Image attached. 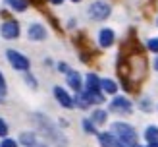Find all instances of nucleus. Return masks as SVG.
Returning <instances> with one entry per match:
<instances>
[{
  "label": "nucleus",
  "instance_id": "1",
  "mask_svg": "<svg viewBox=\"0 0 158 147\" xmlns=\"http://www.w3.org/2000/svg\"><path fill=\"white\" fill-rule=\"evenodd\" d=\"M114 134L120 137V145H125V147H137V134L129 124H123V122H116L114 126Z\"/></svg>",
  "mask_w": 158,
  "mask_h": 147
},
{
  "label": "nucleus",
  "instance_id": "2",
  "mask_svg": "<svg viewBox=\"0 0 158 147\" xmlns=\"http://www.w3.org/2000/svg\"><path fill=\"white\" fill-rule=\"evenodd\" d=\"M110 12H112V8H110V4L102 2V0H98V2H93L89 6V10H87V14H89V18H93L94 21H102L106 19Z\"/></svg>",
  "mask_w": 158,
  "mask_h": 147
},
{
  "label": "nucleus",
  "instance_id": "3",
  "mask_svg": "<svg viewBox=\"0 0 158 147\" xmlns=\"http://www.w3.org/2000/svg\"><path fill=\"white\" fill-rule=\"evenodd\" d=\"M8 60H10V64L15 70H21V72H25V70L29 68V60L23 56V54L15 52V50H8Z\"/></svg>",
  "mask_w": 158,
  "mask_h": 147
},
{
  "label": "nucleus",
  "instance_id": "4",
  "mask_svg": "<svg viewBox=\"0 0 158 147\" xmlns=\"http://www.w3.org/2000/svg\"><path fill=\"white\" fill-rule=\"evenodd\" d=\"M131 103H129V101L127 99H123V97H116L114 101H112V103H110V110H116V112H125V114H129L131 112Z\"/></svg>",
  "mask_w": 158,
  "mask_h": 147
},
{
  "label": "nucleus",
  "instance_id": "5",
  "mask_svg": "<svg viewBox=\"0 0 158 147\" xmlns=\"http://www.w3.org/2000/svg\"><path fill=\"white\" fill-rule=\"evenodd\" d=\"M0 31H2L4 39H15L19 35V25H18V21H4Z\"/></svg>",
  "mask_w": 158,
  "mask_h": 147
},
{
  "label": "nucleus",
  "instance_id": "6",
  "mask_svg": "<svg viewBox=\"0 0 158 147\" xmlns=\"http://www.w3.org/2000/svg\"><path fill=\"white\" fill-rule=\"evenodd\" d=\"M27 33H29V39H33V41H43L46 37V29L41 25V23H31Z\"/></svg>",
  "mask_w": 158,
  "mask_h": 147
},
{
  "label": "nucleus",
  "instance_id": "7",
  "mask_svg": "<svg viewBox=\"0 0 158 147\" xmlns=\"http://www.w3.org/2000/svg\"><path fill=\"white\" fill-rule=\"evenodd\" d=\"M54 95H56V99H58V103L62 105V106H66V108H69V106H73V101H72V97L68 95V93L62 89V87H56L54 89Z\"/></svg>",
  "mask_w": 158,
  "mask_h": 147
},
{
  "label": "nucleus",
  "instance_id": "8",
  "mask_svg": "<svg viewBox=\"0 0 158 147\" xmlns=\"http://www.w3.org/2000/svg\"><path fill=\"white\" fill-rule=\"evenodd\" d=\"M98 41H100V46H104V49L112 46V45H114V31H112V29H102Z\"/></svg>",
  "mask_w": 158,
  "mask_h": 147
},
{
  "label": "nucleus",
  "instance_id": "9",
  "mask_svg": "<svg viewBox=\"0 0 158 147\" xmlns=\"http://www.w3.org/2000/svg\"><path fill=\"white\" fill-rule=\"evenodd\" d=\"M68 83H69V87L79 91L81 89V76H79L77 72H68Z\"/></svg>",
  "mask_w": 158,
  "mask_h": 147
},
{
  "label": "nucleus",
  "instance_id": "10",
  "mask_svg": "<svg viewBox=\"0 0 158 147\" xmlns=\"http://www.w3.org/2000/svg\"><path fill=\"white\" fill-rule=\"evenodd\" d=\"M100 89V80L94 74L87 76V91H98Z\"/></svg>",
  "mask_w": 158,
  "mask_h": 147
},
{
  "label": "nucleus",
  "instance_id": "11",
  "mask_svg": "<svg viewBox=\"0 0 158 147\" xmlns=\"http://www.w3.org/2000/svg\"><path fill=\"white\" fill-rule=\"evenodd\" d=\"M6 4L15 12H25L27 10V0H6Z\"/></svg>",
  "mask_w": 158,
  "mask_h": 147
},
{
  "label": "nucleus",
  "instance_id": "12",
  "mask_svg": "<svg viewBox=\"0 0 158 147\" xmlns=\"http://www.w3.org/2000/svg\"><path fill=\"white\" fill-rule=\"evenodd\" d=\"M98 139H100V145L102 147H116V139H114L112 134H100Z\"/></svg>",
  "mask_w": 158,
  "mask_h": 147
},
{
  "label": "nucleus",
  "instance_id": "13",
  "mask_svg": "<svg viewBox=\"0 0 158 147\" xmlns=\"http://www.w3.org/2000/svg\"><path fill=\"white\" fill-rule=\"evenodd\" d=\"M100 87L104 89V93H110V95H114V93L118 91V85L112 80H102L100 81Z\"/></svg>",
  "mask_w": 158,
  "mask_h": 147
},
{
  "label": "nucleus",
  "instance_id": "14",
  "mask_svg": "<svg viewBox=\"0 0 158 147\" xmlns=\"http://www.w3.org/2000/svg\"><path fill=\"white\" fill-rule=\"evenodd\" d=\"M145 137L148 139V143H151V141H158V126H148L147 132H145Z\"/></svg>",
  "mask_w": 158,
  "mask_h": 147
},
{
  "label": "nucleus",
  "instance_id": "15",
  "mask_svg": "<svg viewBox=\"0 0 158 147\" xmlns=\"http://www.w3.org/2000/svg\"><path fill=\"white\" fill-rule=\"evenodd\" d=\"M93 120L97 122V124H104V120H106V112H104V110H94V112H93Z\"/></svg>",
  "mask_w": 158,
  "mask_h": 147
},
{
  "label": "nucleus",
  "instance_id": "16",
  "mask_svg": "<svg viewBox=\"0 0 158 147\" xmlns=\"http://www.w3.org/2000/svg\"><path fill=\"white\" fill-rule=\"evenodd\" d=\"M83 128H85L87 134H94V132H97V130H94V126L91 124V120H85V122H83Z\"/></svg>",
  "mask_w": 158,
  "mask_h": 147
},
{
  "label": "nucleus",
  "instance_id": "17",
  "mask_svg": "<svg viewBox=\"0 0 158 147\" xmlns=\"http://www.w3.org/2000/svg\"><path fill=\"white\" fill-rule=\"evenodd\" d=\"M148 49H151L152 52H158V37H154V39L148 41Z\"/></svg>",
  "mask_w": 158,
  "mask_h": 147
},
{
  "label": "nucleus",
  "instance_id": "18",
  "mask_svg": "<svg viewBox=\"0 0 158 147\" xmlns=\"http://www.w3.org/2000/svg\"><path fill=\"white\" fill-rule=\"evenodd\" d=\"M21 141L27 143V145H33V143H35V137L29 136V134H23V136H21Z\"/></svg>",
  "mask_w": 158,
  "mask_h": 147
},
{
  "label": "nucleus",
  "instance_id": "19",
  "mask_svg": "<svg viewBox=\"0 0 158 147\" xmlns=\"http://www.w3.org/2000/svg\"><path fill=\"white\" fill-rule=\"evenodd\" d=\"M6 134H8V126L4 120H0V136H6Z\"/></svg>",
  "mask_w": 158,
  "mask_h": 147
},
{
  "label": "nucleus",
  "instance_id": "20",
  "mask_svg": "<svg viewBox=\"0 0 158 147\" xmlns=\"http://www.w3.org/2000/svg\"><path fill=\"white\" fill-rule=\"evenodd\" d=\"M6 93V83H4V76L0 74V95H4Z\"/></svg>",
  "mask_w": 158,
  "mask_h": 147
},
{
  "label": "nucleus",
  "instance_id": "21",
  "mask_svg": "<svg viewBox=\"0 0 158 147\" xmlns=\"http://www.w3.org/2000/svg\"><path fill=\"white\" fill-rule=\"evenodd\" d=\"M0 147H18V145H15V141H12V139H4Z\"/></svg>",
  "mask_w": 158,
  "mask_h": 147
},
{
  "label": "nucleus",
  "instance_id": "22",
  "mask_svg": "<svg viewBox=\"0 0 158 147\" xmlns=\"http://www.w3.org/2000/svg\"><path fill=\"white\" fill-rule=\"evenodd\" d=\"M58 70H60V72H68V66H66V64H62V62H60V64H58Z\"/></svg>",
  "mask_w": 158,
  "mask_h": 147
},
{
  "label": "nucleus",
  "instance_id": "23",
  "mask_svg": "<svg viewBox=\"0 0 158 147\" xmlns=\"http://www.w3.org/2000/svg\"><path fill=\"white\" fill-rule=\"evenodd\" d=\"M50 2H52V4H62L64 0H50Z\"/></svg>",
  "mask_w": 158,
  "mask_h": 147
},
{
  "label": "nucleus",
  "instance_id": "24",
  "mask_svg": "<svg viewBox=\"0 0 158 147\" xmlns=\"http://www.w3.org/2000/svg\"><path fill=\"white\" fill-rule=\"evenodd\" d=\"M148 147H158V141H151V145Z\"/></svg>",
  "mask_w": 158,
  "mask_h": 147
},
{
  "label": "nucleus",
  "instance_id": "25",
  "mask_svg": "<svg viewBox=\"0 0 158 147\" xmlns=\"http://www.w3.org/2000/svg\"><path fill=\"white\" fill-rule=\"evenodd\" d=\"M154 70H158V58L154 60Z\"/></svg>",
  "mask_w": 158,
  "mask_h": 147
},
{
  "label": "nucleus",
  "instance_id": "26",
  "mask_svg": "<svg viewBox=\"0 0 158 147\" xmlns=\"http://www.w3.org/2000/svg\"><path fill=\"white\" fill-rule=\"evenodd\" d=\"M33 2H41V0H33Z\"/></svg>",
  "mask_w": 158,
  "mask_h": 147
},
{
  "label": "nucleus",
  "instance_id": "27",
  "mask_svg": "<svg viewBox=\"0 0 158 147\" xmlns=\"http://www.w3.org/2000/svg\"><path fill=\"white\" fill-rule=\"evenodd\" d=\"M72 2H79V0H72Z\"/></svg>",
  "mask_w": 158,
  "mask_h": 147
}]
</instances>
